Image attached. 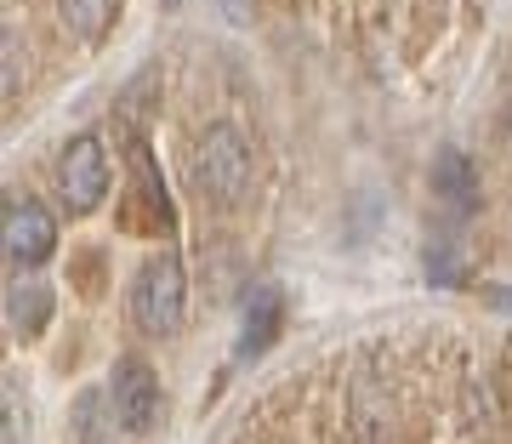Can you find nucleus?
<instances>
[{
	"mask_svg": "<svg viewBox=\"0 0 512 444\" xmlns=\"http://www.w3.org/2000/svg\"><path fill=\"white\" fill-rule=\"evenodd\" d=\"M183 314H188V274L171 251H160L131 274V319L148 336H171L183 325Z\"/></svg>",
	"mask_w": 512,
	"mask_h": 444,
	"instance_id": "nucleus-2",
	"label": "nucleus"
},
{
	"mask_svg": "<svg viewBox=\"0 0 512 444\" xmlns=\"http://www.w3.org/2000/svg\"><path fill=\"white\" fill-rule=\"evenodd\" d=\"M188 171H194V188H200L211 205H239L251 194V177H256L251 143H245L234 126H211L200 143H194Z\"/></svg>",
	"mask_w": 512,
	"mask_h": 444,
	"instance_id": "nucleus-1",
	"label": "nucleus"
},
{
	"mask_svg": "<svg viewBox=\"0 0 512 444\" xmlns=\"http://www.w3.org/2000/svg\"><path fill=\"white\" fill-rule=\"evenodd\" d=\"M279 336V291L274 285H256L245 296V319H239V353L256 359V353H268Z\"/></svg>",
	"mask_w": 512,
	"mask_h": 444,
	"instance_id": "nucleus-6",
	"label": "nucleus"
},
{
	"mask_svg": "<svg viewBox=\"0 0 512 444\" xmlns=\"http://www.w3.org/2000/svg\"><path fill=\"white\" fill-rule=\"evenodd\" d=\"M46 319H52V291L40 279H18L6 291V325H12V336H40Z\"/></svg>",
	"mask_w": 512,
	"mask_h": 444,
	"instance_id": "nucleus-7",
	"label": "nucleus"
},
{
	"mask_svg": "<svg viewBox=\"0 0 512 444\" xmlns=\"http://www.w3.org/2000/svg\"><path fill=\"white\" fill-rule=\"evenodd\" d=\"M433 188H439V200L450 205V211H473V200H478L473 160H467V154H456V148H444L439 166H433Z\"/></svg>",
	"mask_w": 512,
	"mask_h": 444,
	"instance_id": "nucleus-8",
	"label": "nucleus"
},
{
	"mask_svg": "<svg viewBox=\"0 0 512 444\" xmlns=\"http://www.w3.org/2000/svg\"><path fill=\"white\" fill-rule=\"evenodd\" d=\"M131 171H137V205H148V217L160 234H171V194H165L160 171H154V154L143 143H131Z\"/></svg>",
	"mask_w": 512,
	"mask_h": 444,
	"instance_id": "nucleus-9",
	"label": "nucleus"
},
{
	"mask_svg": "<svg viewBox=\"0 0 512 444\" xmlns=\"http://www.w3.org/2000/svg\"><path fill=\"white\" fill-rule=\"evenodd\" d=\"M0 234H6V262L12 268H40L57 251V222L35 194H12L0 211Z\"/></svg>",
	"mask_w": 512,
	"mask_h": 444,
	"instance_id": "nucleus-5",
	"label": "nucleus"
},
{
	"mask_svg": "<svg viewBox=\"0 0 512 444\" xmlns=\"http://www.w3.org/2000/svg\"><path fill=\"white\" fill-rule=\"evenodd\" d=\"M0 405H6V444H23V439H29V405H23V382H18V376H6Z\"/></svg>",
	"mask_w": 512,
	"mask_h": 444,
	"instance_id": "nucleus-11",
	"label": "nucleus"
},
{
	"mask_svg": "<svg viewBox=\"0 0 512 444\" xmlns=\"http://www.w3.org/2000/svg\"><path fill=\"white\" fill-rule=\"evenodd\" d=\"M97 410H103V393H86V399H80V439L86 444H103V416H97Z\"/></svg>",
	"mask_w": 512,
	"mask_h": 444,
	"instance_id": "nucleus-12",
	"label": "nucleus"
},
{
	"mask_svg": "<svg viewBox=\"0 0 512 444\" xmlns=\"http://www.w3.org/2000/svg\"><path fill=\"white\" fill-rule=\"evenodd\" d=\"M57 18H63V29H69L74 40L97 46L114 23V0H57Z\"/></svg>",
	"mask_w": 512,
	"mask_h": 444,
	"instance_id": "nucleus-10",
	"label": "nucleus"
},
{
	"mask_svg": "<svg viewBox=\"0 0 512 444\" xmlns=\"http://www.w3.org/2000/svg\"><path fill=\"white\" fill-rule=\"evenodd\" d=\"M57 194L74 217H86L109 200V154L97 137H69L63 154H57Z\"/></svg>",
	"mask_w": 512,
	"mask_h": 444,
	"instance_id": "nucleus-4",
	"label": "nucleus"
},
{
	"mask_svg": "<svg viewBox=\"0 0 512 444\" xmlns=\"http://www.w3.org/2000/svg\"><path fill=\"white\" fill-rule=\"evenodd\" d=\"M228 18H234V23H251V0H228Z\"/></svg>",
	"mask_w": 512,
	"mask_h": 444,
	"instance_id": "nucleus-13",
	"label": "nucleus"
},
{
	"mask_svg": "<svg viewBox=\"0 0 512 444\" xmlns=\"http://www.w3.org/2000/svg\"><path fill=\"white\" fill-rule=\"evenodd\" d=\"M109 410H114V427H126V433H154L165 416V388L154 365L126 353L120 365L109 370Z\"/></svg>",
	"mask_w": 512,
	"mask_h": 444,
	"instance_id": "nucleus-3",
	"label": "nucleus"
},
{
	"mask_svg": "<svg viewBox=\"0 0 512 444\" xmlns=\"http://www.w3.org/2000/svg\"><path fill=\"white\" fill-rule=\"evenodd\" d=\"M165 6H183V0H165Z\"/></svg>",
	"mask_w": 512,
	"mask_h": 444,
	"instance_id": "nucleus-14",
	"label": "nucleus"
}]
</instances>
